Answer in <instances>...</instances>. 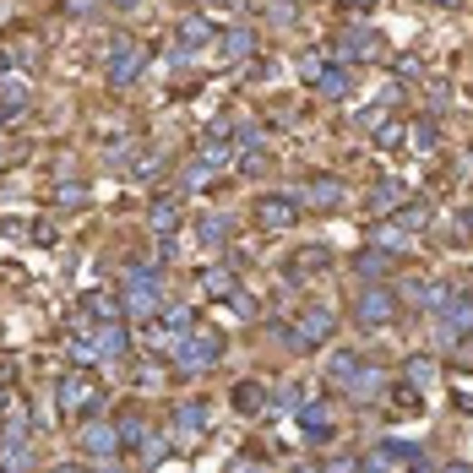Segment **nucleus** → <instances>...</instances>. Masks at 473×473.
<instances>
[{"mask_svg": "<svg viewBox=\"0 0 473 473\" xmlns=\"http://www.w3.org/2000/svg\"><path fill=\"white\" fill-rule=\"evenodd\" d=\"M169 360H174V370H185V376H202V370H212L218 360H223V332H185V338H174V349H163Z\"/></svg>", "mask_w": 473, "mask_h": 473, "instance_id": "obj_1", "label": "nucleus"}, {"mask_svg": "<svg viewBox=\"0 0 473 473\" xmlns=\"http://www.w3.org/2000/svg\"><path fill=\"white\" fill-rule=\"evenodd\" d=\"M98 403H103V392H98V381H93V376H82V370H76V376H65V381H60V414H65V419H76V425H82V419H93V409H98Z\"/></svg>", "mask_w": 473, "mask_h": 473, "instance_id": "obj_2", "label": "nucleus"}, {"mask_svg": "<svg viewBox=\"0 0 473 473\" xmlns=\"http://www.w3.org/2000/svg\"><path fill=\"white\" fill-rule=\"evenodd\" d=\"M392 316H398V294H392V283H387V289H365V294L354 300V321L370 327V332L392 327Z\"/></svg>", "mask_w": 473, "mask_h": 473, "instance_id": "obj_3", "label": "nucleus"}, {"mask_svg": "<svg viewBox=\"0 0 473 473\" xmlns=\"http://www.w3.org/2000/svg\"><path fill=\"white\" fill-rule=\"evenodd\" d=\"M300 218V196L294 191H261L256 196V223L261 229H294Z\"/></svg>", "mask_w": 473, "mask_h": 473, "instance_id": "obj_4", "label": "nucleus"}, {"mask_svg": "<svg viewBox=\"0 0 473 473\" xmlns=\"http://www.w3.org/2000/svg\"><path fill=\"white\" fill-rule=\"evenodd\" d=\"M294 196H300V207L332 212V207H343V196H349V191H343V180H338V174H310V180H305Z\"/></svg>", "mask_w": 473, "mask_h": 473, "instance_id": "obj_5", "label": "nucleus"}, {"mask_svg": "<svg viewBox=\"0 0 473 473\" xmlns=\"http://www.w3.org/2000/svg\"><path fill=\"white\" fill-rule=\"evenodd\" d=\"M142 44H125V38H114L109 44V87H131L136 76H142Z\"/></svg>", "mask_w": 473, "mask_h": 473, "instance_id": "obj_6", "label": "nucleus"}, {"mask_svg": "<svg viewBox=\"0 0 473 473\" xmlns=\"http://www.w3.org/2000/svg\"><path fill=\"white\" fill-rule=\"evenodd\" d=\"M436 316H441V338H473V294H452Z\"/></svg>", "mask_w": 473, "mask_h": 473, "instance_id": "obj_7", "label": "nucleus"}, {"mask_svg": "<svg viewBox=\"0 0 473 473\" xmlns=\"http://www.w3.org/2000/svg\"><path fill=\"white\" fill-rule=\"evenodd\" d=\"M174 44L191 54V49H207V44H218V33H212V22H207L202 11H191V16H180V22H174Z\"/></svg>", "mask_w": 473, "mask_h": 473, "instance_id": "obj_8", "label": "nucleus"}, {"mask_svg": "<svg viewBox=\"0 0 473 473\" xmlns=\"http://www.w3.org/2000/svg\"><path fill=\"white\" fill-rule=\"evenodd\" d=\"M332 327H338V316H332L327 305H305V310H300V327H294V332H300V338H305V343L316 349V343H327V338H332Z\"/></svg>", "mask_w": 473, "mask_h": 473, "instance_id": "obj_9", "label": "nucleus"}, {"mask_svg": "<svg viewBox=\"0 0 473 473\" xmlns=\"http://www.w3.org/2000/svg\"><path fill=\"white\" fill-rule=\"evenodd\" d=\"M82 452L87 458H114L120 452V436H114V425H98V419H82Z\"/></svg>", "mask_w": 473, "mask_h": 473, "instance_id": "obj_10", "label": "nucleus"}, {"mask_svg": "<svg viewBox=\"0 0 473 473\" xmlns=\"http://www.w3.org/2000/svg\"><path fill=\"white\" fill-rule=\"evenodd\" d=\"M120 310H125L131 321H153V316L163 310V300H158V289H131V283H125V300H120Z\"/></svg>", "mask_w": 473, "mask_h": 473, "instance_id": "obj_11", "label": "nucleus"}, {"mask_svg": "<svg viewBox=\"0 0 473 473\" xmlns=\"http://www.w3.org/2000/svg\"><path fill=\"white\" fill-rule=\"evenodd\" d=\"M343 387H349V398H354V403H376V398L387 392V370H365V365H360Z\"/></svg>", "mask_w": 473, "mask_h": 473, "instance_id": "obj_12", "label": "nucleus"}, {"mask_svg": "<svg viewBox=\"0 0 473 473\" xmlns=\"http://www.w3.org/2000/svg\"><path fill=\"white\" fill-rule=\"evenodd\" d=\"M234 409H240V414H267V409H272V398H267V387L240 381V387H234Z\"/></svg>", "mask_w": 473, "mask_h": 473, "instance_id": "obj_13", "label": "nucleus"}, {"mask_svg": "<svg viewBox=\"0 0 473 473\" xmlns=\"http://www.w3.org/2000/svg\"><path fill=\"white\" fill-rule=\"evenodd\" d=\"M114 436H120V447H125V452H136V447H142V441H147L153 430H147V419H142V414H120Z\"/></svg>", "mask_w": 473, "mask_h": 473, "instance_id": "obj_14", "label": "nucleus"}, {"mask_svg": "<svg viewBox=\"0 0 473 473\" xmlns=\"http://www.w3.org/2000/svg\"><path fill=\"white\" fill-rule=\"evenodd\" d=\"M218 44H223V60H245V54L256 49V33H251V27H229Z\"/></svg>", "mask_w": 473, "mask_h": 473, "instance_id": "obj_15", "label": "nucleus"}, {"mask_svg": "<svg viewBox=\"0 0 473 473\" xmlns=\"http://www.w3.org/2000/svg\"><path fill=\"white\" fill-rule=\"evenodd\" d=\"M321 267H327V251H321V245H310V251H294V267H289V278L300 283V278H316Z\"/></svg>", "mask_w": 473, "mask_h": 473, "instance_id": "obj_16", "label": "nucleus"}, {"mask_svg": "<svg viewBox=\"0 0 473 473\" xmlns=\"http://www.w3.org/2000/svg\"><path fill=\"white\" fill-rule=\"evenodd\" d=\"M376 44H381V38H376L370 27H354V33L343 38V54H349V60H370V54H376Z\"/></svg>", "mask_w": 473, "mask_h": 473, "instance_id": "obj_17", "label": "nucleus"}, {"mask_svg": "<svg viewBox=\"0 0 473 473\" xmlns=\"http://www.w3.org/2000/svg\"><path fill=\"white\" fill-rule=\"evenodd\" d=\"M387 267H392L387 251H360V256H354V272H360V278H387Z\"/></svg>", "mask_w": 473, "mask_h": 473, "instance_id": "obj_18", "label": "nucleus"}, {"mask_svg": "<svg viewBox=\"0 0 473 473\" xmlns=\"http://www.w3.org/2000/svg\"><path fill=\"white\" fill-rule=\"evenodd\" d=\"M93 349H98V360H120V354H125V327H103V332L93 338Z\"/></svg>", "mask_w": 473, "mask_h": 473, "instance_id": "obj_19", "label": "nucleus"}, {"mask_svg": "<svg viewBox=\"0 0 473 473\" xmlns=\"http://www.w3.org/2000/svg\"><path fill=\"white\" fill-rule=\"evenodd\" d=\"M22 109H27V87L22 82H0V120H11Z\"/></svg>", "mask_w": 473, "mask_h": 473, "instance_id": "obj_20", "label": "nucleus"}, {"mask_svg": "<svg viewBox=\"0 0 473 473\" xmlns=\"http://www.w3.org/2000/svg\"><path fill=\"white\" fill-rule=\"evenodd\" d=\"M180 223V196H158L153 202V229H174Z\"/></svg>", "mask_w": 473, "mask_h": 473, "instance_id": "obj_21", "label": "nucleus"}, {"mask_svg": "<svg viewBox=\"0 0 473 473\" xmlns=\"http://www.w3.org/2000/svg\"><path fill=\"white\" fill-rule=\"evenodd\" d=\"M202 283H207V294H229V300L240 294V289H234V272H229V267H207V272H202Z\"/></svg>", "mask_w": 473, "mask_h": 473, "instance_id": "obj_22", "label": "nucleus"}, {"mask_svg": "<svg viewBox=\"0 0 473 473\" xmlns=\"http://www.w3.org/2000/svg\"><path fill=\"white\" fill-rule=\"evenodd\" d=\"M0 441H27V409H5V419H0Z\"/></svg>", "mask_w": 473, "mask_h": 473, "instance_id": "obj_23", "label": "nucleus"}, {"mask_svg": "<svg viewBox=\"0 0 473 473\" xmlns=\"http://www.w3.org/2000/svg\"><path fill=\"white\" fill-rule=\"evenodd\" d=\"M87 202V185L82 180H60L54 185V207H82Z\"/></svg>", "mask_w": 473, "mask_h": 473, "instance_id": "obj_24", "label": "nucleus"}, {"mask_svg": "<svg viewBox=\"0 0 473 473\" xmlns=\"http://www.w3.org/2000/svg\"><path fill=\"white\" fill-rule=\"evenodd\" d=\"M207 425V409L202 403H180L174 409V430H202Z\"/></svg>", "mask_w": 473, "mask_h": 473, "instance_id": "obj_25", "label": "nucleus"}, {"mask_svg": "<svg viewBox=\"0 0 473 473\" xmlns=\"http://www.w3.org/2000/svg\"><path fill=\"white\" fill-rule=\"evenodd\" d=\"M316 93H321V98H343V93H349V76H343V71H321V76H316Z\"/></svg>", "mask_w": 473, "mask_h": 473, "instance_id": "obj_26", "label": "nucleus"}, {"mask_svg": "<svg viewBox=\"0 0 473 473\" xmlns=\"http://www.w3.org/2000/svg\"><path fill=\"white\" fill-rule=\"evenodd\" d=\"M425 223H430V207H425V202H409V207L398 212V229H425Z\"/></svg>", "mask_w": 473, "mask_h": 473, "instance_id": "obj_27", "label": "nucleus"}, {"mask_svg": "<svg viewBox=\"0 0 473 473\" xmlns=\"http://www.w3.org/2000/svg\"><path fill=\"white\" fill-rule=\"evenodd\" d=\"M354 370H360V354H332V365H327V376H332L338 387H343V381H349Z\"/></svg>", "mask_w": 473, "mask_h": 473, "instance_id": "obj_28", "label": "nucleus"}, {"mask_svg": "<svg viewBox=\"0 0 473 473\" xmlns=\"http://www.w3.org/2000/svg\"><path fill=\"white\" fill-rule=\"evenodd\" d=\"M381 458H387V463H419V447H409V441H381Z\"/></svg>", "mask_w": 473, "mask_h": 473, "instance_id": "obj_29", "label": "nucleus"}, {"mask_svg": "<svg viewBox=\"0 0 473 473\" xmlns=\"http://www.w3.org/2000/svg\"><path fill=\"white\" fill-rule=\"evenodd\" d=\"M202 240L207 245H229V218H207L202 223Z\"/></svg>", "mask_w": 473, "mask_h": 473, "instance_id": "obj_30", "label": "nucleus"}, {"mask_svg": "<svg viewBox=\"0 0 473 473\" xmlns=\"http://www.w3.org/2000/svg\"><path fill=\"white\" fill-rule=\"evenodd\" d=\"M430 376H436V360L430 354H414L409 360V381H430Z\"/></svg>", "mask_w": 473, "mask_h": 473, "instance_id": "obj_31", "label": "nucleus"}, {"mask_svg": "<svg viewBox=\"0 0 473 473\" xmlns=\"http://www.w3.org/2000/svg\"><path fill=\"white\" fill-rule=\"evenodd\" d=\"M398 142H403V125H398V120H387V125L376 131V147H398Z\"/></svg>", "mask_w": 473, "mask_h": 473, "instance_id": "obj_32", "label": "nucleus"}, {"mask_svg": "<svg viewBox=\"0 0 473 473\" xmlns=\"http://www.w3.org/2000/svg\"><path fill=\"white\" fill-rule=\"evenodd\" d=\"M414 131H419V136H414V142H419V147H425V153H430V147H441V131H436V125H430V120H419V125H414Z\"/></svg>", "mask_w": 473, "mask_h": 473, "instance_id": "obj_33", "label": "nucleus"}, {"mask_svg": "<svg viewBox=\"0 0 473 473\" xmlns=\"http://www.w3.org/2000/svg\"><path fill=\"white\" fill-rule=\"evenodd\" d=\"M398 196H403V185H398V180H381V185H376V202H398Z\"/></svg>", "mask_w": 473, "mask_h": 473, "instance_id": "obj_34", "label": "nucleus"}, {"mask_svg": "<svg viewBox=\"0 0 473 473\" xmlns=\"http://www.w3.org/2000/svg\"><path fill=\"white\" fill-rule=\"evenodd\" d=\"M321 473H360V463H354V458H332Z\"/></svg>", "mask_w": 473, "mask_h": 473, "instance_id": "obj_35", "label": "nucleus"}, {"mask_svg": "<svg viewBox=\"0 0 473 473\" xmlns=\"http://www.w3.org/2000/svg\"><path fill=\"white\" fill-rule=\"evenodd\" d=\"M93 5H98V0H65V11H71V16H82V11H93Z\"/></svg>", "mask_w": 473, "mask_h": 473, "instance_id": "obj_36", "label": "nucleus"}, {"mask_svg": "<svg viewBox=\"0 0 473 473\" xmlns=\"http://www.w3.org/2000/svg\"><path fill=\"white\" fill-rule=\"evenodd\" d=\"M234 473H261L256 463H234Z\"/></svg>", "mask_w": 473, "mask_h": 473, "instance_id": "obj_37", "label": "nucleus"}, {"mask_svg": "<svg viewBox=\"0 0 473 473\" xmlns=\"http://www.w3.org/2000/svg\"><path fill=\"white\" fill-rule=\"evenodd\" d=\"M463 234H473V207L463 212Z\"/></svg>", "mask_w": 473, "mask_h": 473, "instance_id": "obj_38", "label": "nucleus"}, {"mask_svg": "<svg viewBox=\"0 0 473 473\" xmlns=\"http://www.w3.org/2000/svg\"><path fill=\"white\" fill-rule=\"evenodd\" d=\"M436 5H441V11H458V5H463V0H436Z\"/></svg>", "mask_w": 473, "mask_h": 473, "instance_id": "obj_39", "label": "nucleus"}, {"mask_svg": "<svg viewBox=\"0 0 473 473\" xmlns=\"http://www.w3.org/2000/svg\"><path fill=\"white\" fill-rule=\"evenodd\" d=\"M447 473H473V463H452V468H447Z\"/></svg>", "mask_w": 473, "mask_h": 473, "instance_id": "obj_40", "label": "nucleus"}, {"mask_svg": "<svg viewBox=\"0 0 473 473\" xmlns=\"http://www.w3.org/2000/svg\"><path fill=\"white\" fill-rule=\"evenodd\" d=\"M114 5H120V11H131V5H142V0H114Z\"/></svg>", "mask_w": 473, "mask_h": 473, "instance_id": "obj_41", "label": "nucleus"}, {"mask_svg": "<svg viewBox=\"0 0 473 473\" xmlns=\"http://www.w3.org/2000/svg\"><path fill=\"white\" fill-rule=\"evenodd\" d=\"M409 473H430V468H425V463H414V468H409Z\"/></svg>", "mask_w": 473, "mask_h": 473, "instance_id": "obj_42", "label": "nucleus"}, {"mask_svg": "<svg viewBox=\"0 0 473 473\" xmlns=\"http://www.w3.org/2000/svg\"><path fill=\"white\" fill-rule=\"evenodd\" d=\"M5 65H11V60H5V54H0V76H5Z\"/></svg>", "mask_w": 473, "mask_h": 473, "instance_id": "obj_43", "label": "nucleus"}, {"mask_svg": "<svg viewBox=\"0 0 473 473\" xmlns=\"http://www.w3.org/2000/svg\"><path fill=\"white\" fill-rule=\"evenodd\" d=\"M0 403H5V392H0Z\"/></svg>", "mask_w": 473, "mask_h": 473, "instance_id": "obj_44", "label": "nucleus"}, {"mask_svg": "<svg viewBox=\"0 0 473 473\" xmlns=\"http://www.w3.org/2000/svg\"><path fill=\"white\" fill-rule=\"evenodd\" d=\"M360 5H365V0H360Z\"/></svg>", "mask_w": 473, "mask_h": 473, "instance_id": "obj_45", "label": "nucleus"}]
</instances>
